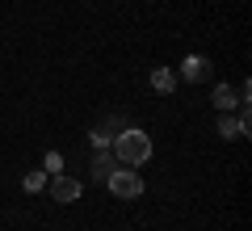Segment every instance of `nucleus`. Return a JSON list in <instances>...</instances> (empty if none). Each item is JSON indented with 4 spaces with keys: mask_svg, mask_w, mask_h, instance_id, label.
<instances>
[{
    "mask_svg": "<svg viewBox=\"0 0 252 231\" xmlns=\"http://www.w3.org/2000/svg\"><path fill=\"white\" fill-rule=\"evenodd\" d=\"M109 151H114V160L126 164V168H139V164L152 160V134L139 131V126H122V131L114 134V143H109Z\"/></svg>",
    "mask_w": 252,
    "mask_h": 231,
    "instance_id": "obj_1",
    "label": "nucleus"
},
{
    "mask_svg": "<svg viewBox=\"0 0 252 231\" xmlns=\"http://www.w3.org/2000/svg\"><path fill=\"white\" fill-rule=\"evenodd\" d=\"M105 185H109V194H114L118 202H135V198L143 194V177H139L135 168H126V164H118V168L109 172Z\"/></svg>",
    "mask_w": 252,
    "mask_h": 231,
    "instance_id": "obj_2",
    "label": "nucleus"
},
{
    "mask_svg": "<svg viewBox=\"0 0 252 231\" xmlns=\"http://www.w3.org/2000/svg\"><path fill=\"white\" fill-rule=\"evenodd\" d=\"M181 76H185L189 84L210 80V59H206V55H185V59H181Z\"/></svg>",
    "mask_w": 252,
    "mask_h": 231,
    "instance_id": "obj_3",
    "label": "nucleus"
},
{
    "mask_svg": "<svg viewBox=\"0 0 252 231\" xmlns=\"http://www.w3.org/2000/svg\"><path fill=\"white\" fill-rule=\"evenodd\" d=\"M80 194H84V185L76 177H59V172H55V181H51V198L55 202H76Z\"/></svg>",
    "mask_w": 252,
    "mask_h": 231,
    "instance_id": "obj_4",
    "label": "nucleus"
},
{
    "mask_svg": "<svg viewBox=\"0 0 252 231\" xmlns=\"http://www.w3.org/2000/svg\"><path fill=\"white\" fill-rule=\"evenodd\" d=\"M210 101H215V109H219V114H231V109L240 105V89H231V84H219Z\"/></svg>",
    "mask_w": 252,
    "mask_h": 231,
    "instance_id": "obj_5",
    "label": "nucleus"
},
{
    "mask_svg": "<svg viewBox=\"0 0 252 231\" xmlns=\"http://www.w3.org/2000/svg\"><path fill=\"white\" fill-rule=\"evenodd\" d=\"M126 126V118H109L105 126H97V131H93V147H109V143H114V134L122 131Z\"/></svg>",
    "mask_w": 252,
    "mask_h": 231,
    "instance_id": "obj_6",
    "label": "nucleus"
},
{
    "mask_svg": "<svg viewBox=\"0 0 252 231\" xmlns=\"http://www.w3.org/2000/svg\"><path fill=\"white\" fill-rule=\"evenodd\" d=\"M114 168H118L114 151H109V147H101V156H97V160H93V181H105V177H109V172H114Z\"/></svg>",
    "mask_w": 252,
    "mask_h": 231,
    "instance_id": "obj_7",
    "label": "nucleus"
},
{
    "mask_svg": "<svg viewBox=\"0 0 252 231\" xmlns=\"http://www.w3.org/2000/svg\"><path fill=\"white\" fill-rule=\"evenodd\" d=\"M152 89L156 93H172V89H177V76H172L168 67H156L152 71Z\"/></svg>",
    "mask_w": 252,
    "mask_h": 231,
    "instance_id": "obj_8",
    "label": "nucleus"
},
{
    "mask_svg": "<svg viewBox=\"0 0 252 231\" xmlns=\"http://www.w3.org/2000/svg\"><path fill=\"white\" fill-rule=\"evenodd\" d=\"M46 177H51L46 168H34V172H26V194H42V189H46Z\"/></svg>",
    "mask_w": 252,
    "mask_h": 231,
    "instance_id": "obj_9",
    "label": "nucleus"
},
{
    "mask_svg": "<svg viewBox=\"0 0 252 231\" xmlns=\"http://www.w3.org/2000/svg\"><path fill=\"white\" fill-rule=\"evenodd\" d=\"M42 164H46V172H51V177H55V172L63 168V160H59V151H46V160H42Z\"/></svg>",
    "mask_w": 252,
    "mask_h": 231,
    "instance_id": "obj_10",
    "label": "nucleus"
}]
</instances>
